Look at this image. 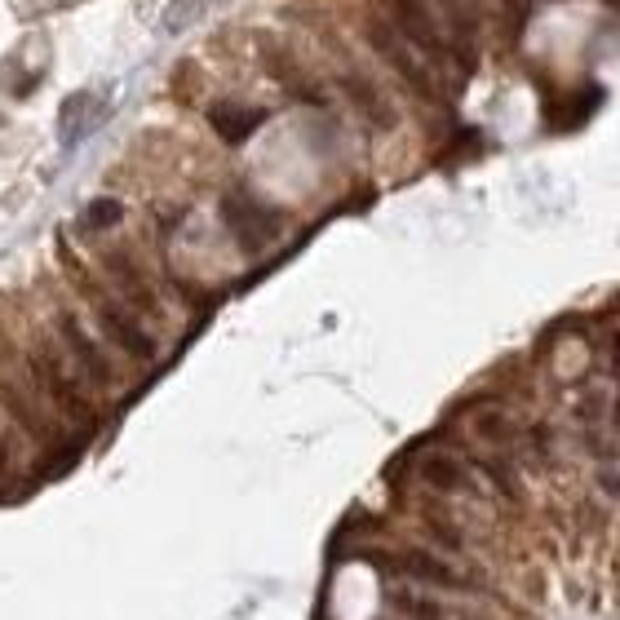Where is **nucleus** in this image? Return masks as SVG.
I'll list each match as a JSON object with an SVG mask.
<instances>
[{"label": "nucleus", "instance_id": "10", "mask_svg": "<svg viewBox=\"0 0 620 620\" xmlns=\"http://www.w3.org/2000/svg\"><path fill=\"white\" fill-rule=\"evenodd\" d=\"M89 93L80 89V93H71L67 102H62V120H58V129H62V142L67 147H76L80 142V133H85V116H89Z\"/></svg>", "mask_w": 620, "mask_h": 620}, {"label": "nucleus", "instance_id": "3", "mask_svg": "<svg viewBox=\"0 0 620 620\" xmlns=\"http://www.w3.org/2000/svg\"><path fill=\"white\" fill-rule=\"evenodd\" d=\"M390 14H395V31L408 45H417L421 54H443V36H439V23H434V14L421 0H386Z\"/></svg>", "mask_w": 620, "mask_h": 620}, {"label": "nucleus", "instance_id": "6", "mask_svg": "<svg viewBox=\"0 0 620 620\" xmlns=\"http://www.w3.org/2000/svg\"><path fill=\"white\" fill-rule=\"evenodd\" d=\"M58 333H62V341H67V350H71V355H76V364L85 368V377H89V381H98V386H111V377H116V372H111L107 355H102V350H98V341H93V337H89L85 328H80L71 315H62Z\"/></svg>", "mask_w": 620, "mask_h": 620}, {"label": "nucleus", "instance_id": "15", "mask_svg": "<svg viewBox=\"0 0 620 620\" xmlns=\"http://www.w3.org/2000/svg\"><path fill=\"white\" fill-rule=\"evenodd\" d=\"M195 5H200V0H178V5H173V9H169V18H164V27H182V18H186V14H191V9H195Z\"/></svg>", "mask_w": 620, "mask_h": 620}, {"label": "nucleus", "instance_id": "5", "mask_svg": "<svg viewBox=\"0 0 620 620\" xmlns=\"http://www.w3.org/2000/svg\"><path fill=\"white\" fill-rule=\"evenodd\" d=\"M368 40L377 45V54H386V62H395L399 76L408 80V85H417L421 93H430V89H434V85H430V76H426V62H421L408 45H403L395 27H386V23H377V18H372V23H368Z\"/></svg>", "mask_w": 620, "mask_h": 620}, {"label": "nucleus", "instance_id": "16", "mask_svg": "<svg viewBox=\"0 0 620 620\" xmlns=\"http://www.w3.org/2000/svg\"><path fill=\"white\" fill-rule=\"evenodd\" d=\"M5 465H9V452H5V439H0V474H5Z\"/></svg>", "mask_w": 620, "mask_h": 620}, {"label": "nucleus", "instance_id": "7", "mask_svg": "<svg viewBox=\"0 0 620 620\" xmlns=\"http://www.w3.org/2000/svg\"><path fill=\"white\" fill-rule=\"evenodd\" d=\"M262 120H266V111H257V107H235V102H217V107H209L213 133L222 142H231V147H240L248 133L262 129Z\"/></svg>", "mask_w": 620, "mask_h": 620}, {"label": "nucleus", "instance_id": "12", "mask_svg": "<svg viewBox=\"0 0 620 620\" xmlns=\"http://www.w3.org/2000/svg\"><path fill=\"white\" fill-rule=\"evenodd\" d=\"M107 266H111V275H116L120 284H124V293H129V302H133V306H142V310H151V288L142 284V275H133L124 257H111Z\"/></svg>", "mask_w": 620, "mask_h": 620}, {"label": "nucleus", "instance_id": "13", "mask_svg": "<svg viewBox=\"0 0 620 620\" xmlns=\"http://www.w3.org/2000/svg\"><path fill=\"white\" fill-rule=\"evenodd\" d=\"M5 403H9V412H14V417L23 421V426H27L31 434H49V430H45V421H40V412L23 399V390H18L14 381H5Z\"/></svg>", "mask_w": 620, "mask_h": 620}, {"label": "nucleus", "instance_id": "2", "mask_svg": "<svg viewBox=\"0 0 620 620\" xmlns=\"http://www.w3.org/2000/svg\"><path fill=\"white\" fill-rule=\"evenodd\" d=\"M93 310H98L102 333L116 341L124 355H133V359H155V341H151V333L129 315V310H120L116 302H107V297H98V302H93Z\"/></svg>", "mask_w": 620, "mask_h": 620}, {"label": "nucleus", "instance_id": "17", "mask_svg": "<svg viewBox=\"0 0 620 620\" xmlns=\"http://www.w3.org/2000/svg\"><path fill=\"white\" fill-rule=\"evenodd\" d=\"M452 5H461V9H470V14H474V5H479V0H452Z\"/></svg>", "mask_w": 620, "mask_h": 620}, {"label": "nucleus", "instance_id": "1", "mask_svg": "<svg viewBox=\"0 0 620 620\" xmlns=\"http://www.w3.org/2000/svg\"><path fill=\"white\" fill-rule=\"evenodd\" d=\"M222 217H226L231 235L248 248V253L266 248L279 235V217L266 209V204H257L248 191H231V195H226V200H222Z\"/></svg>", "mask_w": 620, "mask_h": 620}, {"label": "nucleus", "instance_id": "4", "mask_svg": "<svg viewBox=\"0 0 620 620\" xmlns=\"http://www.w3.org/2000/svg\"><path fill=\"white\" fill-rule=\"evenodd\" d=\"M36 377H40V386L49 390V399H54L58 408H67L71 421H80V426H93V403L80 395V386L67 377V368H62L58 359L40 355V359H36Z\"/></svg>", "mask_w": 620, "mask_h": 620}, {"label": "nucleus", "instance_id": "9", "mask_svg": "<svg viewBox=\"0 0 620 620\" xmlns=\"http://www.w3.org/2000/svg\"><path fill=\"white\" fill-rule=\"evenodd\" d=\"M421 479H426L430 488H439V492H461V488H465V470H461V461L443 457V452H434V457L421 461Z\"/></svg>", "mask_w": 620, "mask_h": 620}, {"label": "nucleus", "instance_id": "14", "mask_svg": "<svg viewBox=\"0 0 620 620\" xmlns=\"http://www.w3.org/2000/svg\"><path fill=\"white\" fill-rule=\"evenodd\" d=\"M120 217H124L120 200H93L85 209V226H89V231H98V226H116Z\"/></svg>", "mask_w": 620, "mask_h": 620}, {"label": "nucleus", "instance_id": "8", "mask_svg": "<svg viewBox=\"0 0 620 620\" xmlns=\"http://www.w3.org/2000/svg\"><path fill=\"white\" fill-rule=\"evenodd\" d=\"M395 567H403L408 576H417V581H426V585H443V589H461L465 581L457 572H452L443 558H434L426 550H408V554H399L395 558Z\"/></svg>", "mask_w": 620, "mask_h": 620}, {"label": "nucleus", "instance_id": "11", "mask_svg": "<svg viewBox=\"0 0 620 620\" xmlns=\"http://www.w3.org/2000/svg\"><path fill=\"white\" fill-rule=\"evenodd\" d=\"M390 603H395L399 612L417 616V620H443V607L434 603V598H426V594H412V589H395V594H390Z\"/></svg>", "mask_w": 620, "mask_h": 620}]
</instances>
